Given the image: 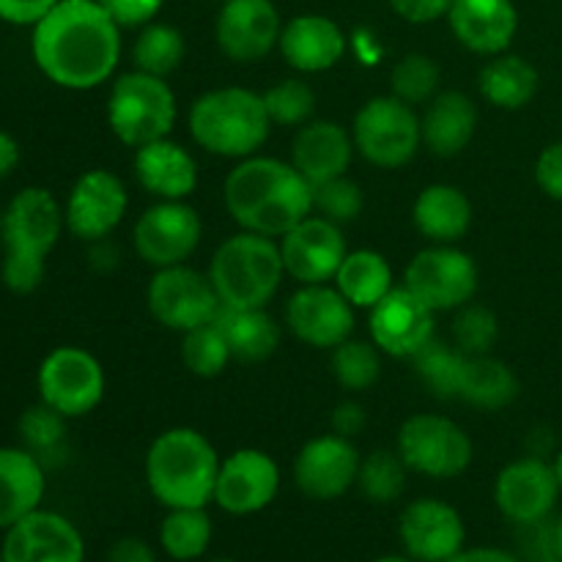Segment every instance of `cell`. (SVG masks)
Instances as JSON below:
<instances>
[{
  "mask_svg": "<svg viewBox=\"0 0 562 562\" xmlns=\"http://www.w3.org/2000/svg\"><path fill=\"white\" fill-rule=\"evenodd\" d=\"M121 31L99 0H60L33 25V60L58 88L93 91L119 69Z\"/></svg>",
  "mask_w": 562,
  "mask_h": 562,
  "instance_id": "obj_1",
  "label": "cell"
},
{
  "mask_svg": "<svg viewBox=\"0 0 562 562\" xmlns=\"http://www.w3.org/2000/svg\"><path fill=\"white\" fill-rule=\"evenodd\" d=\"M223 203L241 231L280 239L313 214V184L285 159L252 154L225 176Z\"/></svg>",
  "mask_w": 562,
  "mask_h": 562,
  "instance_id": "obj_2",
  "label": "cell"
},
{
  "mask_svg": "<svg viewBox=\"0 0 562 562\" xmlns=\"http://www.w3.org/2000/svg\"><path fill=\"white\" fill-rule=\"evenodd\" d=\"M66 228L64 206L47 187H25L3 209L0 278L14 294H33L47 272V256Z\"/></svg>",
  "mask_w": 562,
  "mask_h": 562,
  "instance_id": "obj_3",
  "label": "cell"
},
{
  "mask_svg": "<svg viewBox=\"0 0 562 562\" xmlns=\"http://www.w3.org/2000/svg\"><path fill=\"white\" fill-rule=\"evenodd\" d=\"M220 453L195 428H168L146 450L143 472L151 497L165 508H209L217 488Z\"/></svg>",
  "mask_w": 562,
  "mask_h": 562,
  "instance_id": "obj_4",
  "label": "cell"
},
{
  "mask_svg": "<svg viewBox=\"0 0 562 562\" xmlns=\"http://www.w3.org/2000/svg\"><path fill=\"white\" fill-rule=\"evenodd\" d=\"M187 126L198 148L236 162L261 151L272 132L261 93L239 86L201 93L190 104Z\"/></svg>",
  "mask_w": 562,
  "mask_h": 562,
  "instance_id": "obj_5",
  "label": "cell"
},
{
  "mask_svg": "<svg viewBox=\"0 0 562 562\" xmlns=\"http://www.w3.org/2000/svg\"><path fill=\"white\" fill-rule=\"evenodd\" d=\"M206 274L223 307H267L285 278L278 239L239 231L220 241Z\"/></svg>",
  "mask_w": 562,
  "mask_h": 562,
  "instance_id": "obj_6",
  "label": "cell"
},
{
  "mask_svg": "<svg viewBox=\"0 0 562 562\" xmlns=\"http://www.w3.org/2000/svg\"><path fill=\"white\" fill-rule=\"evenodd\" d=\"M108 126L115 140L126 148H140L146 143L170 137L176 124V93L165 77L146 71H124L115 77L108 93Z\"/></svg>",
  "mask_w": 562,
  "mask_h": 562,
  "instance_id": "obj_7",
  "label": "cell"
},
{
  "mask_svg": "<svg viewBox=\"0 0 562 562\" xmlns=\"http://www.w3.org/2000/svg\"><path fill=\"white\" fill-rule=\"evenodd\" d=\"M351 137L357 154L373 168L398 170L409 165L423 148L420 115L393 93L373 97L357 110L351 121Z\"/></svg>",
  "mask_w": 562,
  "mask_h": 562,
  "instance_id": "obj_8",
  "label": "cell"
},
{
  "mask_svg": "<svg viewBox=\"0 0 562 562\" xmlns=\"http://www.w3.org/2000/svg\"><path fill=\"white\" fill-rule=\"evenodd\" d=\"M395 450L409 472L431 481H453L464 475L475 456L470 434L450 417L420 412L401 423Z\"/></svg>",
  "mask_w": 562,
  "mask_h": 562,
  "instance_id": "obj_9",
  "label": "cell"
},
{
  "mask_svg": "<svg viewBox=\"0 0 562 562\" xmlns=\"http://www.w3.org/2000/svg\"><path fill=\"white\" fill-rule=\"evenodd\" d=\"M404 285L434 313H456L475 302L481 269L461 247L431 245L406 263Z\"/></svg>",
  "mask_w": 562,
  "mask_h": 562,
  "instance_id": "obj_10",
  "label": "cell"
},
{
  "mask_svg": "<svg viewBox=\"0 0 562 562\" xmlns=\"http://www.w3.org/2000/svg\"><path fill=\"white\" fill-rule=\"evenodd\" d=\"M38 401L75 420L86 417L102 404L108 379L104 368L91 351L80 346H58L42 360L36 373Z\"/></svg>",
  "mask_w": 562,
  "mask_h": 562,
  "instance_id": "obj_11",
  "label": "cell"
},
{
  "mask_svg": "<svg viewBox=\"0 0 562 562\" xmlns=\"http://www.w3.org/2000/svg\"><path fill=\"white\" fill-rule=\"evenodd\" d=\"M146 305L154 322L170 333H190V329L212 324L217 318L220 302L206 272H198L190 263L154 269L148 280Z\"/></svg>",
  "mask_w": 562,
  "mask_h": 562,
  "instance_id": "obj_12",
  "label": "cell"
},
{
  "mask_svg": "<svg viewBox=\"0 0 562 562\" xmlns=\"http://www.w3.org/2000/svg\"><path fill=\"white\" fill-rule=\"evenodd\" d=\"M203 236L201 214L187 201H157L135 220L132 247L154 269L179 267L192 258Z\"/></svg>",
  "mask_w": 562,
  "mask_h": 562,
  "instance_id": "obj_13",
  "label": "cell"
},
{
  "mask_svg": "<svg viewBox=\"0 0 562 562\" xmlns=\"http://www.w3.org/2000/svg\"><path fill=\"white\" fill-rule=\"evenodd\" d=\"M494 505L516 527L552 519L562 492L554 477L552 461L541 456H521L505 464L494 481Z\"/></svg>",
  "mask_w": 562,
  "mask_h": 562,
  "instance_id": "obj_14",
  "label": "cell"
},
{
  "mask_svg": "<svg viewBox=\"0 0 562 562\" xmlns=\"http://www.w3.org/2000/svg\"><path fill=\"white\" fill-rule=\"evenodd\" d=\"M126 209H130V192H126L121 176L104 168L86 170L71 184L69 198L64 203L66 231L88 245L108 239L124 223Z\"/></svg>",
  "mask_w": 562,
  "mask_h": 562,
  "instance_id": "obj_15",
  "label": "cell"
},
{
  "mask_svg": "<svg viewBox=\"0 0 562 562\" xmlns=\"http://www.w3.org/2000/svg\"><path fill=\"white\" fill-rule=\"evenodd\" d=\"M280 464L258 448H239L220 461L214 505L228 516H256L278 499Z\"/></svg>",
  "mask_w": 562,
  "mask_h": 562,
  "instance_id": "obj_16",
  "label": "cell"
},
{
  "mask_svg": "<svg viewBox=\"0 0 562 562\" xmlns=\"http://www.w3.org/2000/svg\"><path fill=\"white\" fill-rule=\"evenodd\" d=\"M360 461L362 456L355 448V439L318 434L300 448L291 475H294V486L307 499L333 503L357 486Z\"/></svg>",
  "mask_w": 562,
  "mask_h": 562,
  "instance_id": "obj_17",
  "label": "cell"
},
{
  "mask_svg": "<svg viewBox=\"0 0 562 562\" xmlns=\"http://www.w3.org/2000/svg\"><path fill=\"white\" fill-rule=\"evenodd\" d=\"M355 311L335 285H300L285 302V327L300 344L333 351L355 335Z\"/></svg>",
  "mask_w": 562,
  "mask_h": 562,
  "instance_id": "obj_18",
  "label": "cell"
},
{
  "mask_svg": "<svg viewBox=\"0 0 562 562\" xmlns=\"http://www.w3.org/2000/svg\"><path fill=\"white\" fill-rule=\"evenodd\" d=\"M368 327L382 355L412 360L437 338V313L401 283L368 311Z\"/></svg>",
  "mask_w": 562,
  "mask_h": 562,
  "instance_id": "obj_19",
  "label": "cell"
},
{
  "mask_svg": "<svg viewBox=\"0 0 562 562\" xmlns=\"http://www.w3.org/2000/svg\"><path fill=\"white\" fill-rule=\"evenodd\" d=\"M278 245L285 274L300 285L335 280L346 252H349L340 225L329 223L318 214H307L305 220H300L294 228L280 236Z\"/></svg>",
  "mask_w": 562,
  "mask_h": 562,
  "instance_id": "obj_20",
  "label": "cell"
},
{
  "mask_svg": "<svg viewBox=\"0 0 562 562\" xmlns=\"http://www.w3.org/2000/svg\"><path fill=\"white\" fill-rule=\"evenodd\" d=\"M283 25L272 0H223L214 22V38L228 60L256 64L278 49Z\"/></svg>",
  "mask_w": 562,
  "mask_h": 562,
  "instance_id": "obj_21",
  "label": "cell"
},
{
  "mask_svg": "<svg viewBox=\"0 0 562 562\" xmlns=\"http://www.w3.org/2000/svg\"><path fill=\"white\" fill-rule=\"evenodd\" d=\"M398 538L417 562H448L467 547L464 516L445 499L420 497L401 510Z\"/></svg>",
  "mask_w": 562,
  "mask_h": 562,
  "instance_id": "obj_22",
  "label": "cell"
},
{
  "mask_svg": "<svg viewBox=\"0 0 562 562\" xmlns=\"http://www.w3.org/2000/svg\"><path fill=\"white\" fill-rule=\"evenodd\" d=\"M0 558L5 562H86V541L75 521L38 508L5 530Z\"/></svg>",
  "mask_w": 562,
  "mask_h": 562,
  "instance_id": "obj_23",
  "label": "cell"
},
{
  "mask_svg": "<svg viewBox=\"0 0 562 562\" xmlns=\"http://www.w3.org/2000/svg\"><path fill=\"white\" fill-rule=\"evenodd\" d=\"M445 20L461 47L486 58L508 53L519 31L514 0H453Z\"/></svg>",
  "mask_w": 562,
  "mask_h": 562,
  "instance_id": "obj_24",
  "label": "cell"
},
{
  "mask_svg": "<svg viewBox=\"0 0 562 562\" xmlns=\"http://www.w3.org/2000/svg\"><path fill=\"white\" fill-rule=\"evenodd\" d=\"M285 64L300 75H322L335 69L346 55V33L324 14L291 16L278 44Z\"/></svg>",
  "mask_w": 562,
  "mask_h": 562,
  "instance_id": "obj_25",
  "label": "cell"
},
{
  "mask_svg": "<svg viewBox=\"0 0 562 562\" xmlns=\"http://www.w3.org/2000/svg\"><path fill=\"white\" fill-rule=\"evenodd\" d=\"M355 137L338 121L313 119L296 130L294 143H291L289 162L305 176L311 184L338 179L349 173V165L355 159Z\"/></svg>",
  "mask_w": 562,
  "mask_h": 562,
  "instance_id": "obj_26",
  "label": "cell"
},
{
  "mask_svg": "<svg viewBox=\"0 0 562 562\" xmlns=\"http://www.w3.org/2000/svg\"><path fill=\"white\" fill-rule=\"evenodd\" d=\"M135 179L157 201H187L198 187V159L181 143L162 137L135 148Z\"/></svg>",
  "mask_w": 562,
  "mask_h": 562,
  "instance_id": "obj_27",
  "label": "cell"
},
{
  "mask_svg": "<svg viewBox=\"0 0 562 562\" xmlns=\"http://www.w3.org/2000/svg\"><path fill=\"white\" fill-rule=\"evenodd\" d=\"M477 104L464 91H439L420 115L423 148L434 157H459L477 132Z\"/></svg>",
  "mask_w": 562,
  "mask_h": 562,
  "instance_id": "obj_28",
  "label": "cell"
},
{
  "mask_svg": "<svg viewBox=\"0 0 562 562\" xmlns=\"http://www.w3.org/2000/svg\"><path fill=\"white\" fill-rule=\"evenodd\" d=\"M47 492V470L42 461L20 448H0V530H9L27 514L42 508Z\"/></svg>",
  "mask_w": 562,
  "mask_h": 562,
  "instance_id": "obj_29",
  "label": "cell"
},
{
  "mask_svg": "<svg viewBox=\"0 0 562 562\" xmlns=\"http://www.w3.org/2000/svg\"><path fill=\"white\" fill-rule=\"evenodd\" d=\"M415 228L431 245H459L472 225V203L456 184H428L412 206Z\"/></svg>",
  "mask_w": 562,
  "mask_h": 562,
  "instance_id": "obj_30",
  "label": "cell"
},
{
  "mask_svg": "<svg viewBox=\"0 0 562 562\" xmlns=\"http://www.w3.org/2000/svg\"><path fill=\"white\" fill-rule=\"evenodd\" d=\"M214 324L223 329L234 360L245 366L269 360L283 338L278 318L267 307H220Z\"/></svg>",
  "mask_w": 562,
  "mask_h": 562,
  "instance_id": "obj_31",
  "label": "cell"
},
{
  "mask_svg": "<svg viewBox=\"0 0 562 562\" xmlns=\"http://www.w3.org/2000/svg\"><path fill=\"white\" fill-rule=\"evenodd\" d=\"M477 88L492 108L514 113V110L527 108L538 97L541 75L521 55L499 53L483 64L481 75H477Z\"/></svg>",
  "mask_w": 562,
  "mask_h": 562,
  "instance_id": "obj_32",
  "label": "cell"
},
{
  "mask_svg": "<svg viewBox=\"0 0 562 562\" xmlns=\"http://www.w3.org/2000/svg\"><path fill=\"white\" fill-rule=\"evenodd\" d=\"M519 376H516V371L508 362L497 360V357L492 355H467L456 398L475 406V409L499 412L508 409V406L519 398Z\"/></svg>",
  "mask_w": 562,
  "mask_h": 562,
  "instance_id": "obj_33",
  "label": "cell"
},
{
  "mask_svg": "<svg viewBox=\"0 0 562 562\" xmlns=\"http://www.w3.org/2000/svg\"><path fill=\"white\" fill-rule=\"evenodd\" d=\"M333 283L351 305L362 307V311H371L376 302H382L398 285L387 258L379 250H368V247L346 252Z\"/></svg>",
  "mask_w": 562,
  "mask_h": 562,
  "instance_id": "obj_34",
  "label": "cell"
},
{
  "mask_svg": "<svg viewBox=\"0 0 562 562\" xmlns=\"http://www.w3.org/2000/svg\"><path fill=\"white\" fill-rule=\"evenodd\" d=\"M214 538L206 508H170L159 525V549L176 562H195L209 552Z\"/></svg>",
  "mask_w": 562,
  "mask_h": 562,
  "instance_id": "obj_35",
  "label": "cell"
},
{
  "mask_svg": "<svg viewBox=\"0 0 562 562\" xmlns=\"http://www.w3.org/2000/svg\"><path fill=\"white\" fill-rule=\"evenodd\" d=\"M184 58V33L176 25H168V22H148V25H143L135 44H132V64H135V69L154 77H165V80L181 69Z\"/></svg>",
  "mask_w": 562,
  "mask_h": 562,
  "instance_id": "obj_36",
  "label": "cell"
},
{
  "mask_svg": "<svg viewBox=\"0 0 562 562\" xmlns=\"http://www.w3.org/2000/svg\"><path fill=\"white\" fill-rule=\"evenodd\" d=\"M16 434H20L22 448L31 450L44 470L58 467L66 459V417L55 412L53 406L42 404L27 406L16 420Z\"/></svg>",
  "mask_w": 562,
  "mask_h": 562,
  "instance_id": "obj_37",
  "label": "cell"
},
{
  "mask_svg": "<svg viewBox=\"0 0 562 562\" xmlns=\"http://www.w3.org/2000/svg\"><path fill=\"white\" fill-rule=\"evenodd\" d=\"M409 467L398 456V450H373L362 456L360 472H357V492L373 505H390L401 499L406 492Z\"/></svg>",
  "mask_w": 562,
  "mask_h": 562,
  "instance_id": "obj_38",
  "label": "cell"
},
{
  "mask_svg": "<svg viewBox=\"0 0 562 562\" xmlns=\"http://www.w3.org/2000/svg\"><path fill=\"white\" fill-rule=\"evenodd\" d=\"M333 376L346 393H366L382 376V351L373 340H344L333 349Z\"/></svg>",
  "mask_w": 562,
  "mask_h": 562,
  "instance_id": "obj_39",
  "label": "cell"
},
{
  "mask_svg": "<svg viewBox=\"0 0 562 562\" xmlns=\"http://www.w3.org/2000/svg\"><path fill=\"white\" fill-rule=\"evenodd\" d=\"M442 91V69L431 55L409 53L390 71V93L412 108H426Z\"/></svg>",
  "mask_w": 562,
  "mask_h": 562,
  "instance_id": "obj_40",
  "label": "cell"
},
{
  "mask_svg": "<svg viewBox=\"0 0 562 562\" xmlns=\"http://www.w3.org/2000/svg\"><path fill=\"white\" fill-rule=\"evenodd\" d=\"M464 360V351H459L453 344H445L439 338H434L420 355L412 357L417 379L426 384L428 393L445 401H453L456 393H459V379Z\"/></svg>",
  "mask_w": 562,
  "mask_h": 562,
  "instance_id": "obj_41",
  "label": "cell"
},
{
  "mask_svg": "<svg viewBox=\"0 0 562 562\" xmlns=\"http://www.w3.org/2000/svg\"><path fill=\"white\" fill-rule=\"evenodd\" d=\"M261 97L272 126L300 130L307 121H313V113H316V91L302 77H283L272 82Z\"/></svg>",
  "mask_w": 562,
  "mask_h": 562,
  "instance_id": "obj_42",
  "label": "cell"
},
{
  "mask_svg": "<svg viewBox=\"0 0 562 562\" xmlns=\"http://www.w3.org/2000/svg\"><path fill=\"white\" fill-rule=\"evenodd\" d=\"M181 362H184L192 376L214 379L228 368V362H234V355H231L223 329L212 322L184 333V338H181Z\"/></svg>",
  "mask_w": 562,
  "mask_h": 562,
  "instance_id": "obj_43",
  "label": "cell"
},
{
  "mask_svg": "<svg viewBox=\"0 0 562 562\" xmlns=\"http://www.w3.org/2000/svg\"><path fill=\"white\" fill-rule=\"evenodd\" d=\"M499 340V318L492 307L481 302L459 307L450 327V344L470 357L492 355V349Z\"/></svg>",
  "mask_w": 562,
  "mask_h": 562,
  "instance_id": "obj_44",
  "label": "cell"
},
{
  "mask_svg": "<svg viewBox=\"0 0 562 562\" xmlns=\"http://www.w3.org/2000/svg\"><path fill=\"white\" fill-rule=\"evenodd\" d=\"M362 209H366V195H362V187L349 179V173L313 184V214L340 225V228L346 223H355Z\"/></svg>",
  "mask_w": 562,
  "mask_h": 562,
  "instance_id": "obj_45",
  "label": "cell"
},
{
  "mask_svg": "<svg viewBox=\"0 0 562 562\" xmlns=\"http://www.w3.org/2000/svg\"><path fill=\"white\" fill-rule=\"evenodd\" d=\"M516 554H519L521 562H560L554 519L519 527V552Z\"/></svg>",
  "mask_w": 562,
  "mask_h": 562,
  "instance_id": "obj_46",
  "label": "cell"
},
{
  "mask_svg": "<svg viewBox=\"0 0 562 562\" xmlns=\"http://www.w3.org/2000/svg\"><path fill=\"white\" fill-rule=\"evenodd\" d=\"M536 184L552 201L562 203V140L549 143L536 159Z\"/></svg>",
  "mask_w": 562,
  "mask_h": 562,
  "instance_id": "obj_47",
  "label": "cell"
},
{
  "mask_svg": "<svg viewBox=\"0 0 562 562\" xmlns=\"http://www.w3.org/2000/svg\"><path fill=\"white\" fill-rule=\"evenodd\" d=\"M121 27H143L154 22L165 0H99Z\"/></svg>",
  "mask_w": 562,
  "mask_h": 562,
  "instance_id": "obj_48",
  "label": "cell"
},
{
  "mask_svg": "<svg viewBox=\"0 0 562 562\" xmlns=\"http://www.w3.org/2000/svg\"><path fill=\"white\" fill-rule=\"evenodd\" d=\"M58 3L60 0H0V22L33 27Z\"/></svg>",
  "mask_w": 562,
  "mask_h": 562,
  "instance_id": "obj_49",
  "label": "cell"
},
{
  "mask_svg": "<svg viewBox=\"0 0 562 562\" xmlns=\"http://www.w3.org/2000/svg\"><path fill=\"white\" fill-rule=\"evenodd\" d=\"M390 5L401 20L412 22V25H428V22L448 16L453 0H390Z\"/></svg>",
  "mask_w": 562,
  "mask_h": 562,
  "instance_id": "obj_50",
  "label": "cell"
},
{
  "mask_svg": "<svg viewBox=\"0 0 562 562\" xmlns=\"http://www.w3.org/2000/svg\"><path fill=\"white\" fill-rule=\"evenodd\" d=\"M329 426H333V434L346 439H355L366 431L368 426V412L360 401L346 398L340 401L338 406L333 409V417H329Z\"/></svg>",
  "mask_w": 562,
  "mask_h": 562,
  "instance_id": "obj_51",
  "label": "cell"
},
{
  "mask_svg": "<svg viewBox=\"0 0 562 562\" xmlns=\"http://www.w3.org/2000/svg\"><path fill=\"white\" fill-rule=\"evenodd\" d=\"M104 562H157V552L148 541L137 536L119 538L104 554Z\"/></svg>",
  "mask_w": 562,
  "mask_h": 562,
  "instance_id": "obj_52",
  "label": "cell"
},
{
  "mask_svg": "<svg viewBox=\"0 0 562 562\" xmlns=\"http://www.w3.org/2000/svg\"><path fill=\"white\" fill-rule=\"evenodd\" d=\"M448 562H521V560L516 552H508V549H499V547H475V549L464 547Z\"/></svg>",
  "mask_w": 562,
  "mask_h": 562,
  "instance_id": "obj_53",
  "label": "cell"
},
{
  "mask_svg": "<svg viewBox=\"0 0 562 562\" xmlns=\"http://www.w3.org/2000/svg\"><path fill=\"white\" fill-rule=\"evenodd\" d=\"M16 165H20V143L14 140V135L0 130V181L9 179Z\"/></svg>",
  "mask_w": 562,
  "mask_h": 562,
  "instance_id": "obj_54",
  "label": "cell"
},
{
  "mask_svg": "<svg viewBox=\"0 0 562 562\" xmlns=\"http://www.w3.org/2000/svg\"><path fill=\"white\" fill-rule=\"evenodd\" d=\"M549 461H552L554 477H558V486H560V492H562V448H558V453H554Z\"/></svg>",
  "mask_w": 562,
  "mask_h": 562,
  "instance_id": "obj_55",
  "label": "cell"
},
{
  "mask_svg": "<svg viewBox=\"0 0 562 562\" xmlns=\"http://www.w3.org/2000/svg\"><path fill=\"white\" fill-rule=\"evenodd\" d=\"M373 562H417V560L409 558V554H382V558H376Z\"/></svg>",
  "mask_w": 562,
  "mask_h": 562,
  "instance_id": "obj_56",
  "label": "cell"
},
{
  "mask_svg": "<svg viewBox=\"0 0 562 562\" xmlns=\"http://www.w3.org/2000/svg\"><path fill=\"white\" fill-rule=\"evenodd\" d=\"M554 538H558V552H560V562H562V514L554 519Z\"/></svg>",
  "mask_w": 562,
  "mask_h": 562,
  "instance_id": "obj_57",
  "label": "cell"
},
{
  "mask_svg": "<svg viewBox=\"0 0 562 562\" xmlns=\"http://www.w3.org/2000/svg\"><path fill=\"white\" fill-rule=\"evenodd\" d=\"M209 562H239V560H231V558H214V560H209Z\"/></svg>",
  "mask_w": 562,
  "mask_h": 562,
  "instance_id": "obj_58",
  "label": "cell"
},
{
  "mask_svg": "<svg viewBox=\"0 0 562 562\" xmlns=\"http://www.w3.org/2000/svg\"><path fill=\"white\" fill-rule=\"evenodd\" d=\"M0 234H3V209H0Z\"/></svg>",
  "mask_w": 562,
  "mask_h": 562,
  "instance_id": "obj_59",
  "label": "cell"
},
{
  "mask_svg": "<svg viewBox=\"0 0 562 562\" xmlns=\"http://www.w3.org/2000/svg\"><path fill=\"white\" fill-rule=\"evenodd\" d=\"M0 562H5V560H3V558H0Z\"/></svg>",
  "mask_w": 562,
  "mask_h": 562,
  "instance_id": "obj_60",
  "label": "cell"
},
{
  "mask_svg": "<svg viewBox=\"0 0 562 562\" xmlns=\"http://www.w3.org/2000/svg\"><path fill=\"white\" fill-rule=\"evenodd\" d=\"M203 3H209V0H203Z\"/></svg>",
  "mask_w": 562,
  "mask_h": 562,
  "instance_id": "obj_61",
  "label": "cell"
},
{
  "mask_svg": "<svg viewBox=\"0 0 562 562\" xmlns=\"http://www.w3.org/2000/svg\"><path fill=\"white\" fill-rule=\"evenodd\" d=\"M560 115H562V108H560Z\"/></svg>",
  "mask_w": 562,
  "mask_h": 562,
  "instance_id": "obj_62",
  "label": "cell"
}]
</instances>
